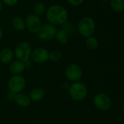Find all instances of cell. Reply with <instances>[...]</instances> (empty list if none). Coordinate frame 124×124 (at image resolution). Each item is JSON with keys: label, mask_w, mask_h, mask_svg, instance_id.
I'll return each mask as SVG.
<instances>
[{"label": "cell", "mask_w": 124, "mask_h": 124, "mask_svg": "<svg viewBox=\"0 0 124 124\" xmlns=\"http://www.w3.org/2000/svg\"><path fill=\"white\" fill-rule=\"evenodd\" d=\"M46 19L54 25H61L68 21L69 14L67 9L60 4L50 6L46 10Z\"/></svg>", "instance_id": "cell-1"}, {"label": "cell", "mask_w": 124, "mask_h": 124, "mask_svg": "<svg viewBox=\"0 0 124 124\" xmlns=\"http://www.w3.org/2000/svg\"><path fill=\"white\" fill-rule=\"evenodd\" d=\"M70 97L77 102L84 100L88 95V88L85 84L77 81L71 84L68 89Z\"/></svg>", "instance_id": "cell-2"}, {"label": "cell", "mask_w": 124, "mask_h": 124, "mask_svg": "<svg viewBox=\"0 0 124 124\" xmlns=\"http://www.w3.org/2000/svg\"><path fill=\"white\" fill-rule=\"evenodd\" d=\"M96 23L91 17H84L78 23L77 30L79 33L84 37L91 36L95 32Z\"/></svg>", "instance_id": "cell-3"}, {"label": "cell", "mask_w": 124, "mask_h": 124, "mask_svg": "<svg viewBox=\"0 0 124 124\" xmlns=\"http://www.w3.org/2000/svg\"><path fill=\"white\" fill-rule=\"evenodd\" d=\"M31 45L26 41L20 42L15 49L14 55L17 58V60H20L22 62H27L29 60L31 54Z\"/></svg>", "instance_id": "cell-4"}, {"label": "cell", "mask_w": 124, "mask_h": 124, "mask_svg": "<svg viewBox=\"0 0 124 124\" xmlns=\"http://www.w3.org/2000/svg\"><path fill=\"white\" fill-rule=\"evenodd\" d=\"M26 85V79L21 75H14L10 78L7 84L9 92H11L15 94L21 93L25 89Z\"/></svg>", "instance_id": "cell-5"}, {"label": "cell", "mask_w": 124, "mask_h": 124, "mask_svg": "<svg viewBox=\"0 0 124 124\" xmlns=\"http://www.w3.org/2000/svg\"><path fill=\"white\" fill-rule=\"evenodd\" d=\"M112 100L105 93L100 92L96 94L94 97V106L101 111L109 110L112 107Z\"/></svg>", "instance_id": "cell-6"}, {"label": "cell", "mask_w": 124, "mask_h": 124, "mask_svg": "<svg viewBox=\"0 0 124 124\" xmlns=\"http://www.w3.org/2000/svg\"><path fill=\"white\" fill-rule=\"evenodd\" d=\"M57 31L58 30L56 25L48 23L42 25L40 29L37 32V35L40 40L44 41H49L55 39Z\"/></svg>", "instance_id": "cell-7"}, {"label": "cell", "mask_w": 124, "mask_h": 124, "mask_svg": "<svg viewBox=\"0 0 124 124\" xmlns=\"http://www.w3.org/2000/svg\"><path fill=\"white\" fill-rule=\"evenodd\" d=\"M65 76L67 79L72 83L80 81L83 76L82 68L77 64L71 63L66 68Z\"/></svg>", "instance_id": "cell-8"}, {"label": "cell", "mask_w": 124, "mask_h": 124, "mask_svg": "<svg viewBox=\"0 0 124 124\" xmlns=\"http://www.w3.org/2000/svg\"><path fill=\"white\" fill-rule=\"evenodd\" d=\"M25 23L27 30L33 33H37L42 25L40 17L34 13L30 14L26 17L25 20Z\"/></svg>", "instance_id": "cell-9"}, {"label": "cell", "mask_w": 124, "mask_h": 124, "mask_svg": "<svg viewBox=\"0 0 124 124\" xmlns=\"http://www.w3.org/2000/svg\"><path fill=\"white\" fill-rule=\"evenodd\" d=\"M31 58L37 63H44L49 60V52L44 47H37L32 50Z\"/></svg>", "instance_id": "cell-10"}, {"label": "cell", "mask_w": 124, "mask_h": 124, "mask_svg": "<svg viewBox=\"0 0 124 124\" xmlns=\"http://www.w3.org/2000/svg\"><path fill=\"white\" fill-rule=\"evenodd\" d=\"M26 66L24 62L20 60H14L10 63L9 70L14 75H20L26 69Z\"/></svg>", "instance_id": "cell-11"}, {"label": "cell", "mask_w": 124, "mask_h": 124, "mask_svg": "<svg viewBox=\"0 0 124 124\" xmlns=\"http://www.w3.org/2000/svg\"><path fill=\"white\" fill-rule=\"evenodd\" d=\"M14 57L13 51L8 47L3 48L0 51V62L3 64H10Z\"/></svg>", "instance_id": "cell-12"}, {"label": "cell", "mask_w": 124, "mask_h": 124, "mask_svg": "<svg viewBox=\"0 0 124 124\" xmlns=\"http://www.w3.org/2000/svg\"><path fill=\"white\" fill-rule=\"evenodd\" d=\"M45 90L42 87H35L31 90L29 92V97L31 101L34 102H38L41 101L45 97Z\"/></svg>", "instance_id": "cell-13"}, {"label": "cell", "mask_w": 124, "mask_h": 124, "mask_svg": "<svg viewBox=\"0 0 124 124\" xmlns=\"http://www.w3.org/2000/svg\"><path fill=\"white\" fill-rule=\"evenodd\" d=\"M15 102L21 108H27L31 105V100L29 95L23 93H18L15 95Z\"/></svg>", "instance_id": "cell-14"}, {"label": "cell", "mask_w": 124, "mask_h": 124, "mask_svg": "<svg viewBox=\"0 0 124 124\" xmlns=\"http://www.w3.org/2000/svg\"><path fill=\"white\" fill-rule=\"evenodd\" d=\"M12 25L15 30L22 31L26 28L25 20L20 16H15L12 20Z\"/></svg>", "instance_id": "cell-15"}, {"label": "cell", "mask_w": 124, "mask_h": 124, "mask_svg": "<svg viewBox=\"0 0 124 124\" xmlns=\"http://www.w3.org/2000/svg\"><path fill=\"white\" fill-rule=\"evenodd\" d=\"M69 35L64 31L63 30L60 29L58 31H57L56 34L55 36V39L56 40V41L60 44H65L67 43L68 40H69Z\"/></svg>", "instance_id": "cell-16"}, {"label": "cell", "mask_w": 124, "mask_h": 124, "mask_svg": "<svg viewBox=\"0 0 124 124\" xmlns=\"http://www.w3.org/2000/svg\"><path fill=\"white\" fill-rule=\"evenodd\" d=\"M110 4L115 12H121L124 10V0H110Z\"/></svg>", "instance_id": "cell-17"}, {"label": "cell", "mask_w": 124, "mask_h": 124, "mask_svg": "<svg viewBox=\"0 0 124 124\" xmlns=\"http://www.w3.org/2000/svg\"><path fill=\"white\" fill-rule=\"evenodd\" d=\"M34 14L40 16L46 12V6L43 2H37L33 7Z\"/></svg>", "instance_id": "cell-18"}, {"label": "cell", "mask_w": 124, "mask_h": 124, "mask_svg": "<svg viewBox=\"0 0 124 124\" xmlns=\"http://www.w3.org/2000/svg\"><path fill=\"white\" fill-rule=\"evenodd\" d=\"M86 45L89 49L95 50L98 47L99 42L95 37L91 36H89L87 38V39L86 41Z\"/></svg>", "instance_id": "cell-19"}, {"label": "cell", "mask_w": 124, "mask_h": 124, "mask_svg": "<svg viewBox=\"0 0 124 124\" xmlns=\"http://www.w3.org/2000/svg\"><path fill=\"white\" fill-rule=\"evenodd\" d=\"M61 26V29L63 30L64 31H65L69 36L72 35L74 33V32H75V26H74V25L72 23L69 22V21L66 22L65 23H64Z\"/></svg>", "instance_id": "cell-20"}, {"label": "cell", "mask_w": 124, "mask_h": 124, "mask_svg": "<svg viewBox=\"0 0 124 124\" xmlns=\"http://www.w3.org/2000/svg\"><path fill=\"white\" fill-rule=\"evenodd\" d=\"M62 57L61 52L59 50H53L49 52V60L53 62H58Z\"/></svg>", "instance_id": "cell-21"}, {"label": "cell", "mask_w": 124, "mask_h": 124, "mask_svg": "<svg viewBox=\"0 0 124 124\" xmlns=\"http://www.w3.org/2000/svg\"><path fill=\"white\" fill-rule=\"evenodd\" d=\"M19 0H1L2 4L8 6V7H14L18 3Z\"/></svg>", "instance_id": "cell-22"}, {"label": "cell", "mask_w": 124, "mask_h": 124, "mask_svg": "<svg viewBox=\"0 0 124 124\" xmlns=\"http://www.w3.org/2000/svg\"><path fill=\"white\" fill-rule=\"evenodd\" d=\"M67 1L74 7H78L83 3L84 0H67Z\"/></svg>", "instance_id": "cell-23"}, {"label": "cell", "mask_w": 124, "mask_h": 124, "mask_svg": "<svg viewBox=\"0 0 124 124\" xmlns=\"http://www.w3.org/2000/svg\"><path fill=\"white\" fill-rule=\"evenodd\" d=\"M15 94H14V93H12V92H9L8 93H7V100H9L10 101H14V100H15Z\"/></svg>", "instance_id": "cell-24"}, {"label": "cell", "mask_w": 124, "mask_h": 124, "mask_svg": "<svg viewBox=\"0 0 124 124\" xmlns=\"http://www.w3.org/2000/svg\"><path fill=\"white\" fill-rule=\"evenodd\" d=\"M2 37H3V31H2L1 28L0 27V40L1 39Z\"/></svg>", "instance_id": "cell-25"}, {"label": "cell", "mask_w": 124, "mask_h": 124, "mask_svg": "<svg viewBox=\"0 0 124 124\" xmlns=\"http://www.w3.org/2000/svg\"><path fill=\"white\" fill-rule=\"evenodd\" d=\"M3 4H2V2L1 1V0H0V12H1V9H2V5Z\"/></svg>", "instance_id": "cell-26"}, {"label": "cell", "mask_w": 124, "mask_h": 124, "mask_svg": "<svg viewBox=\"0 0 124 124\" xmlns=\"http://www.w3.org/2000/svg\"><path fill=\"white\" fill-rule=\"evenodd\" d=\"M122 113H123V114L124 115V105H123V107H122Z\"/></svg>", "instance_id": "cell-27"}]
</instances>
